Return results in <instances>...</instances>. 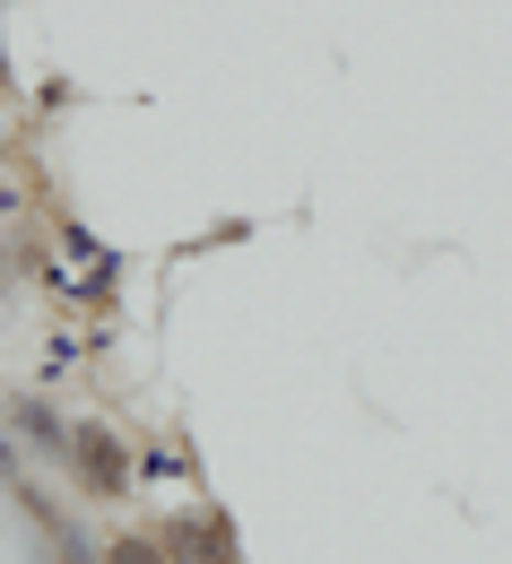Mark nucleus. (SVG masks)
<instances>
[{
    "label": "nucleus",
    "mask_w": 512,
    "mask_h": 564,
    "mask_svg": "<svg viewBox=\"0 0 512 564\" xmlns=\"http://www.w3.org/2000/svg\"><path fill=\"white\" fill-rule=\"evenodd\" d=\"M62 469H70V487L87 495V503H113V495H131V478H140V469H131V443H122L113 425H78Z\"/></svg>",
    "instance_id": "nucleus-1"
},
{
    "label": "nucleus",
    "mask_w": 512,
    "mask_h": 564,
    "mask_svg": "<svg viewBox=\"0 0 512 564\" xmlns=\"http://www.w3.org/2000/svg\"><path fill=\"white\" fill-rule=\"evenodd\" d=\"M156 539H165V556H174V564H235V530H226V512H174Z\"/></svg>",
    "instance_id": "nucleus-2"
},
{
    "label": "nucleus",
    "mask_w": 512,
    "mask_h": 564,
    "mask_svg": "<svg viewBox=\"0 0 512 564\" xmlns=\"http://www.w3.org/2000/svg\"><path fill=\"white\" fill-rule=\"evenodd\" d=\"M9 425H18V434H26L35 452H53V460H70V434H78V425H62L53 409H44V400H35V391H18V400H9Z\"/></svg>",
    "instance_id": "nucleus-3"
},
{
    "label": "nucleus",
    "mask_w": 512,
    "mask_h": 564,
    "mask_svg": "<svg viewBox=\"0 0 512 564\" xmlns=\"http://www.w3.org/2000/svg\"><path fill=\"white\" fill-rule=\"evenodd\" d=\"M105 564H174V556L156 530H122V539H105Z\"/></svg>",
    "instance_id": "nucleus-4"
},
{
    "label": "nucleus",
    "mask_w": 512,
    "mask_h": 564,
    "mask_svg": "<svg viewBox=\"0 0 512 564\" xmlns=\"http://www.w3.org/2000/svg\"><path fill=\"white\" fill-rule=\"evenodd\" d=\"M0 304H9V261H0Z\"/></svg>",
    "instance_id": "nucleus-5"
}]
</instances>
